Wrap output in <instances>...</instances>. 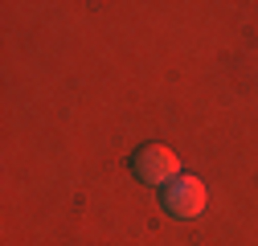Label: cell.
Masks as SVG:
<instances>
[{
    "instance_id": "2",
    "label": "cell",
    "mask_w": 258,
    "mask_h": 246,
    "mask_svg": "<svg viewBox=\"0 0 258 246\" xmlns=\"http://www.w3.org/2000/svg\"><path fill=\"white\" fill-rule=\"evenodd\" d=\"M205 205H209V189H205V180L192 176V172H180L164 189V209L172 218H201Z\"/></svg>"
},
{
    "instance_id": "1",
    "label": "cell",
    "mask_w": 258,
    "mask_h": 246,
    "mask_svg": "<svg viewBox=\"0 0 258 246\" xmlns=\"http://www.w3.org/2000/svg\"><path fill=\"white\" fill-rule=\"evenodd\" d=\"M132 172H136V180L152 184V189H168V184L180 176V160H176V152H172L168 144H156V140H152V144L136 148Z\"/></svg>"
}]
</instances>
